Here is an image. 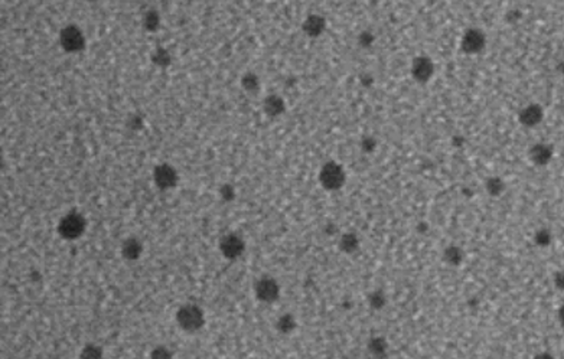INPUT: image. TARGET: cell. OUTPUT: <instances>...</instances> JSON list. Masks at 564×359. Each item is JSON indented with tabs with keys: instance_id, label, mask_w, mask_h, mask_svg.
Listing matches in <instances>:
<instances>
[{
	"instance_id": "1",
	"label": "cell",
	"mask_w": 564,
	"mask_h": 359,
	"mask_svg": "<svg viewBox=\"0 0 564 359\" xmlns=\"http://www.w3.org/2000/svg\"><path fill=\"white\" fill-rule=\"evenodd\" d=\"M320 183L323 185L325 189L335 190L342 188L344 182H345V173L342 168L339 166L338 163L335 162H329L326 163L322 170H320Z\"/></svg>"
},
{
	"instance_id": "2",
	"label": "cell",
	"mask_w": 564,
	"mask_h": 359,
	"mask_svg": "<svg viewBox=\"0 0 564 359\" xmlns=\"http://www.w3.org/2000/svg\"><path fill=\"white\" fill-rule=\"evenodd\" d=\"M178 321L180 326L186 331H195L202 326V313L197 307L186 306L183 307L178 314Z\"/></svg>"
},
{
	"instance_id": "3",
	"label": "cell",
	"mask_w": 564,
	"mask_h": 359,
	"mask_svg": "<svg viewBox=\"0 0 564 359\" xmlns=\"http://www.w3.org/2000/svg\"><path fill=\"white\" fill-rule=\"evenodd\" d=\"M485 47V35L478 29H470L462 39V48L468 54H476Z\"/></svg>"
},
{
	"instance_id": "4",
	"label": "cell",
	"mask_w": 564,
	"mask_h": 359,
	"mask_svg": "<svg viewBox=\"0 0 564 359\" xmlns=\"http://www.w3.org/2000/svg\"><path fill=\"white\" fill-rule=\"evenodd\" d=\"M411 72H413V76L417 81H420V83L429 81L432 78L433 72H434V66H433V62L430 61V58H416L413 62V66H411Z\"/></svg>"
},
{
	"instance_id": "5",
	"label": "cell",
	"mask_w": 564,
	"mask_h": 359,
	"mask_svg": "<svg viewBox=\"0 0 564 359\" xmlns=\"http://www.w3.org/2000/svg\"><path fill=\"white\" fill-rule=\"evenodd\" d=\"M255 293L263 302H273L279 296V284L272 278H263L257 284Z\"/></svg>"
},
{
	"instance_id": "6",
	"label": "cell",
	"mask_w": 564,
	"mask_h": 359,
	"mask_svg": "<svg viewBox=\"0 0 564 359\" xmlns=\"http://www.w3.org/2000/svg\"><path fill=\"white\" fill-rule=\"evenodd\" d=\"M83 228H84V224L81 218L77 215H68L62 219L59 231L62 235L68 236V238H76L81 234Z\"/></svg>"
},
{
	"instance_id": "7",
	"label": "cell",
	"mask_w": 564,
	"mask_h": 359,
	"mask_svg": "<svg viewBox=\"0 0 564 359\" xmlns=\"http://www.w3.org/2000/svg\"><path fill=\"white\" fill-rule=\"evenodd\" d=\"M221 250L224 251L225 257L235 258V257H238V255L243 253V250H244V243H243L238 236L230 235L227 236L225 240L221 243Z\"/></svg>"
},
{
	"instance_id": "8",
	"label": "cell",
	"mask_w": 564,
	"mask_h": 359,
	"mask_svg": "<svg viewBox=\"0 0 564 359\" xmlns=\"http://www.w3.org/2000/svg\"><path fill=\"white\" fill-rule=\"evenodd\" d=\"M541 118H543V110H541L537 104L528 105V107L524 108V110L521 111V114H519V120H521V123L524 124V126H528V127L538 124L540 122H541Z\"/></svg>"
},
{
	"instance_id": "9",
	"label": "cell",
	"mask_w": 564,
	"mask_h": 359,
	"mask_svg": "<svg viewBox=\"0 0 564 359\" xmlns=\"http://www.w3.org/2000/svg\"><path fill=\"white\" fill-rule=\"evenodd\" d=\"M530 157L536 162L537 165H545L551 159V149L547 144H536L530 150Z\"/></svg>"
},
{
	"instance_id": "10",
	"label": "cell",
	"mask_w": 564,
	"mask_h": 359,
	"mask_svg": "<svg viewBox=\"0 0 564 359\" xmlns=\"http://www.w3.org/2000/svg\"><path fill=\"white\" fill-rule=\"evenodd\" d=\"M305 29H306V32L309 35H312V36H318V35L322 33V30L325 29V19L318 16V15L311 16L309 19L305 22Z\"/></svg>"
},
{
	"instance_id": "11",
	"label": "cell",
	"mask_w": 564,
	"mask_h": 359,
	"mask_svg": "<svg viewBox=\"0 0 564 359\" xmlns=\"http://www.w3.org/2000/svg\"><path fill=\"white\" fill-rule=\"evenodd\" d=\"M156 180L160 185V188H170L175 183V175L168 168H162L156 172Z\"/></svg>"
},
{
	"instance_id": "12",
	"label": "cell",
	"mask_w": 564,
	"mask_h": 359,
	"mask_svg": "<svg viewBox=\"0 0 564 359\" xmlns=\"http://www.w3.org/2000/svg\"><path fill=\"white\" fill-rule=\"evenodd\" d=\"M444 258H446V261H447L449 264L458 265L462 261V258H463V253H462L458 247H450V248L446 250Z\"/></svg>"
},
{
	"instance_id": "13",
	"label": "cell",
	"mask_w": 564,
	"mask_h": 359,
	"mask_svg": "<svg viewBox=\"0 0 564 359\" xmlns=\"http://www.w3.org/2000/svg\"><path fill=\"white\" fill-rule=\"evenodd\" d=\"M341 247H342L344 251H347V253H352V251L357 250L358 238L355 235H352V234L344 235L342 236V240H341Z\"/></svg>"
},
{
	"instance_id": "14",
	"label": "cell",
	"mask_w": 564,
	"mask_h": 359,
	"mask_svg": "<svg viewBox=\"0 0 564 359\" xmlns=\"http://www.w3.org/2000/svg\"><path fill=\"white\" fill-rule=\"evenodd\" d=\"M486 188H488L491 195H499V193L502 192V189H504V183H502V180L498 179V178H494V179L488 180Z\"/></svg>"
},
{
	"instance_id": "15",
	"label": "cell",
	"mask_w": 564,
	"mask_h": 359,
	"mask_svg": "<svg viewBox=\"0 0 564 359\" xmlns=\"http://www.w3.org/2000/svg\"><path fill=\"white\" fill-rule=\"evenodd\" d=\"M369 349L372 352H375L377 355H381L384 350H386V345H384V340L383 339H374L369 343Z\"/></svg>"
},
{
	"instance_id": "16",
	"label": "cell",
	"mask_w": 564,
	"mask_h": 359,
	"mask_svg": "<svg viewBox=\"0 0 564 359\" xmlns=\"http://www.w3.org/2000/svg\"><path fill=\"white\" fill-rule=\"evenodd\" d=\"M550 241H551V235H550L548 231H545V229L538 231V234H537V243H538V246H548Z\"/></svg>"
},
{
	"instance_id": "17",
	"label": "cell",
	"mask_w": 564,
	"mask_h": 359,
	"mask_svg": "<svg viewBox=\"0 0 564 359\" xmlns=\"http://www.w3.org/2000/svg\"><path fill=\"white\" fill-rule=\"evenodd\" d=\"M279 325H280V328H282L284 332H290L293 328H294V322H293V319L290 317V316H284Z\"/></svg>"
},
{
	"instance_id": "18",
	"label": "cell",
	"mask_w": 564,
	"mask_h": 359,
	"mask_svg": "<svg viewBox=\"0 0 564 359\" xmlns=\"http://www.w3.org/2000/svg\"><path fill=\"white\" fill-rule=\"evenodd\" d=\"M371 304H374V306H377V307H381L383 304H384V297L381 296V294H374L372 297H371Z\"/></svg>"
}]
</instances>
